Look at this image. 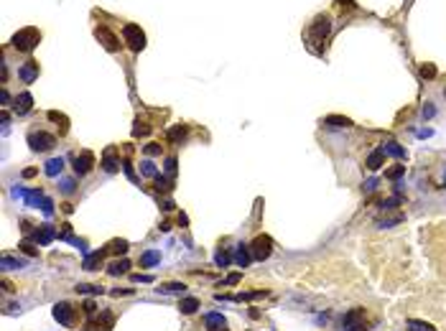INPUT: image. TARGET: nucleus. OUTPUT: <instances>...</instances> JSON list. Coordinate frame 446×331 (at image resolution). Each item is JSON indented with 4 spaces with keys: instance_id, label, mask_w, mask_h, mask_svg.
Masks as SVG:
<instances>
[{
    "instance_id": "f257e3e1",
    "label": "nucleus",
    "mask_w": 446,
    "mask_h": 331,
    "mask_svg": "<svg viewBox=\"0 0 446 331\" xmlns=\"http://www.w3.org/2000/svg\"><path fill=\"white\" fill-rule=\"evenodd\" d=\"M38 41H41L38 28H23V31H18V33L13 36V46H15L18 51H33Z\"/></svg>"
},
{
    "instance_id": "f03ea898",
    "label": "nucleus",
    "mask_w": 446,
    "mask_h": 331,
    "mask_svg": "<svg viewBox=\"0 0 446 331\" xmlns=\"http://www.w3.org/2000/svg\"><path fill=\"white\" fill-rule=\"evenodd\" d=\"M123 36H125V43L130 46V51H143L146 49V33L141 31V26L125 23L123 26Z\"/></svg>"
},
{
    "instance_id": "7ed1b4c3",
    "label": "nucleus",
    "mask_w": 446,
    "mask_h": 331,
    "mask_svg": "<svg viewBox=\"0 0 446 331\" xmlns=\"http://www.w3.org/2000/svg\"><path fill=\"white\" fill-rule=\"evenodd\" d=\"M28 145L33 153H46L56 145V138L51 135V132H43V130H33L31 135H28Z\"/></svg>"
},
{
    "instance_id": "20e7f679",
    "label": "nucleus",
    "mask_w": 446,
    "mask_h": 331,
    "mask_svg": "<svg viewBox=\"0 0 446 331\" xmlns=\"http://www.w3.org/2000/svg\"><path fill=\"white\" fill-rule=\"evenodd\" d=\"M51 314H54V319H56L61 326H66V329H72V326L77 324V311H74V306H72V303H66V301L56 303V306L51 308Z\"/></svg>"
},
{
    "instance_id": "39448f33",
    "label": "nucleus",
    "mask_w": 446,
    "mask_h": 331,
    "mask_svg": "<svg viewBox=\"0 0 446 331\" xmlns=\"http://www.w3.org/2000/svg\"><path fill=\"white\" fill-rule=\"evenodd\" d=\"M342 329L344 331H367L365 308H352V311H347L344 319H342Z\"/></svg>"
},
{
    "instance_id": "423d86ee",
    "label": "nucleus",
    "mask_w": 446,
    "mask_h": 331,
    "mask_svg": "<svg viewBox=\"0 0 446 331\" xmlns=\"http://www.w3.org/2000/svg\"><path fill=\"white\" fill-rule=\"evenodd\" d=\"M250 252H253V260H260V262L268 260L271 252H273V239L268 234H258L253 239V245H250Z\"/></svg>"
},
{
    "instance_id": "0eeeda50",
    "label": "nucleus",
    "mask_w": 446,
    "mask_h": 331,
    "mask_svg": "<svg viewBox=\"0 0 446 331\" xmlns=\"http://www.w3.org/2000/svg\"><path fill=\"white\" fill-rule=\"evenodd\" d=\"M329 31H331V18L329 15H316L314 23H311V41H314V43H324Z\"/></svg>"
},
{
    "instance_id": "6e6552de",
    "label": "nucleus",
    "mask_w": 446,
    "mask_h": 331,
    "mask_svg": "<svg viewBox=\"0 0 446 331\" xmlns=\"http://www.w3.org/2000/svg\"><path fill=\"white\" fill-rule=\"evenodd\" d=\"M95 36H97V41L102 43L107 51H113V54L120 51V38H118L113 31H110L107 26H97V28H95Z\"/></svg>"
},
{
    "instance_id": "1a4fd4ad",
    "label": "nucleus",
    "mask_w": 446,
    "mask_h": 331,
    "mask_svg": "<svg viewBox=\"0 0 446 331\" xmlns=\"http://www.w3.org/2000/svg\"><path fill=\"white\" fill-rule=\"evenodd\" d=\"M92 168H95V153L82 150L79 156H74V173L77 176H87Z\"/></svg>"
},
{
    "instance_id": "9d476101",
    "label": "nucleus",
    "mask_w": 446,
    "mask_h": 331,
    "mask_svg": "<svg viewBox=\"0 0 446 331\" xmlns=\"http://www.w3.org/2000/svg\"><path fill=\"white\" fill-rule=\"evenodd\" d=\"M31 107H33V97H31V92H20L18 97H15V105H13V110L18 115H26V112H31Z\"/></svg>"
},
{
    "instance_id": "9b49d317",
    "label": "nucleus",
    "mask_w": 446,
    "mask_h": 331,
    "mask_svg": "<svg viewBox=\"0 0 446 331\" xmlns=\"http://www.w3.org/2000/svg\"><path fill=\"white\" fill-rule=\"evenodd\" d=\"M56 237V232H54V227L51 224H41L36 232H33V239L38 242V245H49V242Z\"/></svg>"
},
{
    "instance_id": "f8f14e48",
    "label": "nucleus",
    "mask_w": 446,
    "mask_h": 331,
    "mask_svg": "<svg viewBox=\"0 0 446 331\" xmlns=\"http://www.w3.org/2000/svg\"><path fill=\"white\" fill-rule=\"evenodd\" d=\"M49 120L56 122L59 135H66V132H69V117H66L64 112H59V110H51V112H49Z\"/></svg>"
},
{
    "instance_id": "ddd939ff",
    "label": "nucleus",
    "mask_w": 446,
    "mask_h": 331,
    "mask_svg": "<svg viewBox=\"0 0 446 331\" xmlns=\"http://www.w3.org/2000/svg\"><path fill=\"white\" fill-rule=\"evenodd\" d=\"M105 252H107V250H97V252H92V255H87L82 268H84V270H100V265H102V260H105Z\"/></svg>"
},
{
    "instance_id": "4468645a",
    "label": "nucleus",
    "mask_w": 446,
    "mask_h": 331,
    "mask_svg": "<svg viewBox=\"0 0 446 331\" xmlns=\"http://www.w3.org/2000/svg\"><path fill=\"white\" fill-rule=\"evenodd\" d=\"M186 135H189V127H186V125H173V127H168V132H166L168 143H181Z\"/></svg>"
},
{
    "instance_id": "2eb2a0df",
    "label": "nucleus",
    "mask_w": 446,
    "mask_h": 331,
    "mask_svg": "<svg viewBox=\"0 0 446 331\" xmlns=\"http://www.w3.org/2000/svg\"><path fill=\"white\" fill-rule=\"evenodd\" d=\"M383 163H385V150H383V148H375L370 156H367V168H370V171H377Z\"/></svg>"
},
{
    "instance_id": "dca6fc26",
    "label": "nucleus",
    "mask_w": 446,
    "mask_h": 331,
    "mask_svg": "<svg viewBox=\"0 0 446 331\" xmlns=\"http://www.w3.org/2000/svg\"><path fill=\"white\" fill-rule=\"evenodd\" d=\"M118 166H120V161L115 158V148L105 150V158H102V168H105L107 173H115V171H118Z\"/></svg>"
},
{
    "instance_id": "f3484780",
    "label": "nucleus",
    "mask_w": 446,
    "mask_h": 331,
    "mask_svg": "<svg viewBox=\"0 0 446 331\" xmlns=\"http://www.w3.org/2000/svg\"><path fill=\"white\" fill-rule=\"evenodd\" d=\"M250 260H253V252H250V247H248V245H240V247H237V252H235V262L240 265V268H248V265H250Z\"/></svg>"
},
{
    "instance_id": "a211bd4d",
    "label": "nucleus",
    "mask_w": 446,
    "mask_h": 331,
    "mask_svg": "<svg viewBox=\"0 0 446 331\" xmlns=\"http://www.w3.org/2000/svg\"><path fill=\"white\" fill-rule=\"evenodd\" d=\"M36 77H38V64L36 61H26L23 69H20V79H23V82H33Z\"/></svg>"
},
{
    "instance_id": "6ab92c4d",
    "label": "nucleus",
    "mask_w": 446,
    "mask_h": 331,
    "mask_svg": "<svg viewBox=\"0 0 446 331\" xmlns=\"http://www.w3.org/2000/svg\"><path fill=\"white\" fill-rule=\"evenodd\" d=\"M324 125H329V127H352V120L344 117V115H326Z\"/></svg>"
},
{
    "instance_id": "aec40b11",
    "label": "nucleus",
    "mask_w": 446,
    "mask_h": 331,
    "mask_svg": "<svg viewBox=\"0 0 446 331\" xmlns=\"http://www.w3.org/2000/svg\"><path fill=\"white\" fill-rule=\"evenodd\" d=\"M74 291H77L79 296H102V293H105L102 285H89V283H79Z\"/></svg>"
},
{
    "instance_id": "412c9836",
    "label": "nucleus",
    "mask_w": 446,
    "mask_h": 331,
    "mask_svg": "<svg viewBox=\"0 0 446 331\" xmlns=\"http://www.w3.org/2000/svg\"><path fill=\"white\" fill-rule=\"evenodd\" d=\"M196 308H199V298H181V303H178V311H181L184 316L196 314Z\"/></svg>"
},
{
    "instance_id": "4be33fe9",
    "label": "nucleus",
    "mask_w": 446,
    "mask_h": 331,
    "mask_svg": "<svg viewBox=\"0 0 446 331\" xmlns=\"http://www.w3.org/2000/svg\"><path fill=\"white\" fill-rule=\"evenodd\" d=\"M158 262H161V252H155V250H148L141 255V268H153Z\"/></svg>"
},
{
    "instance_id": "5701e85b",
    "label": "nucleus",
    "mask_w": 446,
    "mask_h": 331,
    "mask_svg": "<svg viewBox=\"0 0 446 331\" xmlns=\"http://www.w3.org/2000/svg\"><path fill=\"white\" fill-rule=\"evenodd\" d=\"M204 324H207V331L225 329V316H222V314H207V316H204Z\"/></svg>"
},
{
    "instance_id": "b1692460",
    "label": "nucleus",
    "mask_w": 446,
    "mask_h": 331,
    "mask_svg": "<svg viewBox=\"0 0 446 331\" xmlns=\"http://www.w3.org/2000/svg\"><path fill=\"white\" fill-rule=\"evenodd\" d=\"M158 291H161V293H184V291H186V285H184V283H178V280H171V283H161V285H158Z\"/></svg>"
},
{
    "instance_id": "393cba45",
    "label": "nucleus",
    "mask_w": 446,
    "mask_h": 331,
    "mask_svg": "<svg viewBox=\"0 0 446 331\" xmlns=\"http://www.w3.org/2000/svg\"><path fill=\"white\" fill-rule=\"evenodd\" d=\"M0 265H3V270H18V268H23V260H18L13 255H3Z\"/></svg>"
},
{
    "instance_id": "a878e982",
    "label": "nucleus",
    "mask_w": 446,
    "mask_h": 331,
    "mask_svg": "<svg viewBox=\"0 0 446 331\" xmlns=\"http://www.w3.org/2000/svg\"><path fill=\"white\" fill-rule=\"evenodd\" d=\"M128 268H130L128 260H118V262H113V265H107V273H110V275H125Z\"/></svg>"
},
{
    "instance_id": "bb28decb",
    "label": "nucleus",
    "mask_w": 446,
    "mask_h": 331,
    "mask_svg": "<svg viewBox=\"0 0 446 331\" xmlns=\"http://www.w3.org/2000/svg\"><path fill=\"white\" fill-rule=\"evenodd\" d=\"M61 168H64V158H51L43 171H46V176H59V173H61Z\"/></svg>"
},
{
    "instance_id": "cd10ccee",
    "label": "nucleus",
    "mask_w": 446,
    "mask_h": 331,
    "mask_svg": "<svg viewBox=\"0 0 446 331\" xmlns=\"http://www.w3.org/2000/svg\"><path fill=\"white\" fill-rule=\"evenodd\" d=\"M148 132H150V125L138 117V120H136V127H133V138H146Z\"/></svg>"
},
{
    "instance_id": "c85d7f7f",
    "label": "nucleus",
    "mask_w": 446,
    "mask_h": 331,
    "mask_svg": "<svg viewBox=\"0 0 446 331\" xmlns=\"http://www.w3.org/2000/svg\"><path fill=\"white\" fill-rule=\"evenodd\" d=\"M128 239H113L110 242V252H115V255H125L128 252Z\"/></svg>"
},
{
    "instance_id": "c756f323",
    "label": "nucleus",
    "mask_w": 446,
    "mask_h": 331,
    "mask_svg": "<svg viewBox=\"0 0 446 331\" xmlns=\"http://www.w3.org/2000/svg\"><path fill=\"white\" fill-rule=\"evenodd\" d=\"M403 214H395V217H388V219H377V227H393V224H400L403 222Z\"/></svg>"
},
{
    "instance_id": "7c9ffc66",
    "label": "nucleus",
    "mask_w": 446,
    "mask_h": 331,
    "mask_svg": "<svg viewBox=\"0 0 446 331\" xmlns=\"http://www.w3.org/2000/svg\"><path fill=\"white\" fill-rule=\"evenodd\" d=\"M383 150H385V153H393V156H395V158H406V150H403V148H400L398 143H393V140H390V143H388V145H385Z\"/></svg>"
},
{
    "instance_id": "2f4dec72",
    "label": "nucleus",
    "mask_w": 446,
    "mask_h": 331,
    "mask_svg": "<svg viewBox=\"0 0 446 331\" xmlns=\"http://www.w3.org/2000/svg\"><path fill=\"white\" fill-rule=\"evenodd\" d=\"M408 326H411L408 331H436L431 324H426V321H416V319H413V321H408Z\"/></svg>"
},
{
    "instance_id": "473e14b6",
    "label": "nucleus",
    "mask_w": 446,
    "mask_h": 331,
    "mask_svg": "<svg viewBox=\"0 0 446 331\" xmlns=\"http://www.w3.org/2000/svg\"><path fill=\"white\" fill-rule=\"evenodd\" d=\"M153 184H155V189H158V191H171V181L166 179V176H161V173L153 179Z\"/></svg>"
},
{
    "instance_id": "72a5a7b5",
    "label": "nucleus",
    "mask_w": 446,
    "mask_h": 331,
    "mask_svg": "<svg viewBox=\"0 0 446 331\" xmlns=\"http://www.w3.org/2000/svg\"><path fill=\"white\" fill-rule=\"evenodd\" d=\"M36 202H43V191H41V189H33V191L26 194V204H28V207L36 204Z\"/></svg>"
},
{
    "instance_id": "f704fd0d",
    "label": "nucleus",
    "mask_w": 446,
    "mask_h": 331,
    "mask_svg": "<svg viewBox=\"0 0 446 331\" xmlns=\"http://www.w3.org/2000/svg\"><path fill=\"white\" fill-rule=\"evenodd\" d=\"M230 260H232V257H230V252H225V250H219V252L214 255V262L219 265V268H227Z\"/></svg>"
},
{
    "instance_id": "c9c22d12",
    "label": "nucleus",
    "mask_w": 446,
    "mask_h": 331,
    "mask_svg": "<svg viewBox=\"0 0 446 331\" xmlns=\"http://www.w3.org/2000/svg\"><path fill=\"white\" fill-rule=\"evenodd\" d=\"M141 173H146V176H158V171H155V166H153V161H141Z\"/></svg>"
},
{
    "instance_id": "e433bc0d",
    "label": "nucleus",
    "mask_w": 446,
    "mask_h": 331,
    "mask_svg": "<svg viewBox=\"0 0 446 331\" xmlns=\"http://www.w3.org/2000/svg\"><path fill=\"white\" fill-rule=\"evenodd\" d=\"M421 77H423V79H434V77H436V66H434V64H423V66H421Z\"/></svg>"
},
{
    "instance_id": "4c0bfd02",
    "label": "nucleus",
    "mask_w": 446,
    "mask_h": 331,
    "mask_svg": "<svg viewBox=\"0 0 446 331\" xmlns=\"http://www.w3.org/2000/svg\"><path fill=\"white\" fill-rule=\"evenodd\" d=\"M403 173H406V166H395V168H390L385 176H388L390 181H395V179H400V176H403Z\"/></svg>"
},
{
    "instance_id": "58836bf2",
    "label": "nucleus",
    "mask_w": 446,
    "mask_h": 331,
    "mask_svg": "<svg viewBox=\"0 0 446 331\" xmlns=\"http://www.w3.org/2000/svg\"><path fill=\"white\" fill-rule=\"evenodd\" d=\"M82 311H84L87 316H95V311H97V303H95V301H84Z\"/></svg>"
},
{
    "instance_id": "ea45409f",
    "label": "nucleus",
    "mask_w": 446,
    "mask_h": 331,
    "mask_svg": "<svg viewBox=\"0 0 446 331\" xmlns=\"http://www.w3.org/2000/svg\"><path fill=\"white\" fill-rule=\"evenodd\" d=\"M20 250H23V252H26L28 257H38V250H36V247L31 245V242H23V245H20Z\"/></svg>"
},
{
    "instance_id": "a19ab883",
    "label": "nucleus",
    "mask_w": 446,
    "mask_h": 331,
    "mask_svg": "<svg viewBox=\"0 0 446 331\" xmlns=\"http://www.w3.org/2000/svg\"><path fill=\"white\" fill-rule=\"evenodd\" d=\"M146 153H148V156H161V145H158V143H148V145H146Z\"/></svg>"
},
{
    "instance_id": "79ce46f5",
    "label": "nucleus",
    "mask_w": 446,
    "mask_h": 331,
    "mask_svg": "<svg viewBox=\"0 0 446 331\" xmlns=\"http://www.w3.org/2000/svg\"><path fill=\"white\" fill-rule=\"evenodd\" d=\"M163 166H166V173H168V176H176V158H173V156H171V158H166V163H163Z\"/></svg>"
},
{
    "instance_id": "37998d69",
    "label": "nucleus",
    "mask_w": 446,
    "mask_h": 331,
    "mask_svg": "<svg viewBox=\"0 0 446 331\" xmlns=\"http://www.w3.org/2000/svg\"><path fill=\"white\" fill-rule=\"evenodd\" d=\"M61 191H64V194H72V191H74V181H72V179H64V181H61Z\"/></svg>"
},
{
    "instance_id": "c03bdc74",
    "label": "nucleus",
    "mask_w": 446,
    "mask_h": 331,
    "mask_svg": "<svg viewBox=\"0 0 446 331\" xmlns=\"http://www.w3.org/2000/svg\"><path fill=\"white\" fill-rule=\"evenodd\" d=\"M133 278V283H150L153 278L150 275H141V273H136V275H130Z\"/></svg>"
},
{
    "instance_id": "a18cd8bd",
    "label": "nucleus",
    "mask_w": 446,
    "mask_h": 331,
    "mask_svg": "<svg viewBox=\"0 0 446 331\" xmlns=\"http://www.w3.org/2000/svg\"><path fill=\"white\" fill-rule=\"evenodd\" d=\"M123 168H125V173H128V179H130V181H136V171H133L130 161H125V163H123Z\"/></svg>"
},
{
    "instance_id": "49530a36",
    "label": "nucleus",
    "mask_w": 446,
    "mask_h": 331,
    "mask_svg": "<svg viewBox=\"0 0 446 331\" xmlns=\"http://www.w3.org/2000/svg\"><path fill=\"white\" fill-rule=\"evenodd\" d=\"M240 280H242V275H240V273H232V275H227V280H225V283H227V285H237Z\"/></svg>"
},
{
    "instance_id": "de8ad7c7",
    "label": "nucleus",
    "mask_w": 446,
    "mask_h": 331,
    "mask_svg": "<svg viewBox=\"0 0 446 331\" xmlns=\"http://www.w3.org/2000/svg\"><path fill=\"white\" fill-rule=\"evenodd\" d=\"M434 115H436L434 105H431V102H426V107H423V117H434Z\"/></svg>"
},
{
    "instance_id": "09e8293b",
    "label": "nucleus",
    "mask_w": 446,
    "mask_h": 331,
    "mask_svg": "<svg viewBox=\"0 0 446 331\" xmlns=\"http://www.w3.org/2000/svg\"><path fill=\"white\" fill-rule=\"evenodd\" d=\"M398 204H400V196H393V199H388L383 207H385V209H393V207H398Z\"/></svg>"
},
{
    "instance_id": "8fccbe9b",
    "label": "nucleus",
    "mask_w": 446,
    "mask_h": 331,
    "mask_svg": "<svg viewBox=\"0 0 446 331\" xmlns=\"http://www.w3.org/2000/svg\"><path fill=\"white\" fill-rule=\"evenodd\" d=\"M41 209L46 212V214H51V212H54V204L49 202V199H43V202H41Z\"/></svg>"
},
{
    "instance_id": "3c124183",
    "label": "nucleus",
    "mask_w": 446,
    "mask_h": 331,
    "mask_svg": "<svg viewBox=\"0 0 446 331\" xmlns=\"http://www.w3.org/2000/svg\"><path fill=\"white\" fill-rule=\"evenodd\" d=\"M130 293H136L133 288H115L113 291V296H130Z\"/></svg>"
},
{
    "instance_id": "603ef678",
    "label": "nucleus",
    "mask_w": 446,
    "mask_h": 331,
    "mask_svg": "<svg viewBox=\"0 0 446 331\" xmlns=\"http://www.w3.org/2000/svg\"><path fill=\"white\" fill-rule=\"evenodd\" d=\"M161 209H163V212H171V209H173V202H171V199H163V202H161Z\"/></svg>"
},
{
    "instance_id": "864d4df0",
    "label": "nucleus",
    "mask_w": 446,
    "mask_h": 331,
    "mask_svg": "<svg viewBox=\"0 0 446 331\" xmlns=\"http://www.w3.org/2000/svg\"><path fill=\"white\" fill-rule=\"evenodd\" d=\"M3 288H5V291H8V293H13V291H15V288H13V283H10V280H3Z\"/></svg>"
},
{
    "instance_id": "5fc2aeb1",
    "label": "nucleus",
    "mask_w": 446,
    "mask_h": 331,
    "mask_svg": "<svg viewBox=\"0 0 446 331\" xmlns=\"http://www.w3.org/2000/svg\"><path fill=\"white\" fill-rule=\"evenodd\" d=\"M178 224H181V227H186V224H189V219H186V214H178Z\"/></svg>"
},
{
    "instance_id": "6e6d98bb",
    "label": "nucleus",
    "mask_w": 446,
    "mask_h": 331,
    "mask_svg": "<svg viewBox=\"0 0 446 331\" xmlns=\"http://www.w3.org/2000/svg\"><path fill=\"white\" fill-rule=\"evenodd\" d=\"M0 100H3V105H8V102H10V95L3 90V92H0Z\"/></svg>"
},
{
    "instance_id": "4d7b16f0",
    "label": "nucleus",
    "mask_w": 446,
    "mask_h": 331,
    "mask_svg": "<svg viewBox=\"0 0 446 331\" xmlns=\"http://www.w3.org/2000/svg\"><path fill=\"white\" fill-rule=\"evenodd\" d=\"M23 176H26V179H33V176H36V168H26Z\"/></svg>"
},
{
    "instance_id": "13d9d810",
    "label": "nucleus",
    "mask_w": 446,
    "mask_h": 331,
    "mask_svg": "<svg viewBox=\"0 0 446 331\" xmlns=\"http://www.w3.org/2000/svg\"><path fill=\"white\" fill-rule=\"evenodd\" d=\"M337 3H342V5H347V8H354V0H337Z\"/></svg>"
},
{
    "instance_id": "bf43d9fd",
    "label": "nucleus",
    "mask_w": 446,
    "mask_h": 331,
    "mask_svg": "<svg viewBox=\"0 0 446 331\" xmlns=\"http://www.w3.org/2000/svg\"><path fill=\"white\" fill-rule=\"evenodd\" d=\"M214 331H227V329H214Z\"/></svg>"
},
{
    "instance_id": "052dcab7",
    "label": "nucleus",
    "mask_w": 446,
    "mask_h": 331,
    "mask_svg": "<svg viewBox=\"0 0 446 331\" xmlns=\"http://www.w3.org/2000/svg\"><path fill=\"white\" fill-rule=\"evenodd\" d=\"M444 97H446V90H444Z\"/></svg>"
}]
</instances>
